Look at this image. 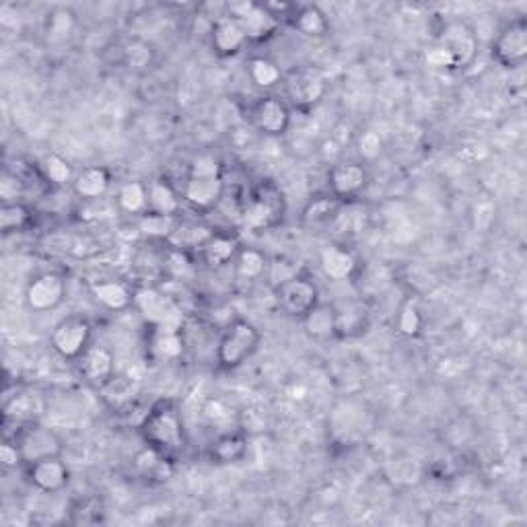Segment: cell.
Masks as SVG:
<instances>
[{"label":"cell","mask_w":527,"mask_h":527,"mask_svg":"<svg viewBox=\"0 0 527 527\" xmlns=\"http://www.w3.org/2000/svg\"><path fill=\"white\" fill-rule=\"evenodd\" d=\"M180 194L163 177L149 184V213L177 216L180 213Z\"/></svg>","instance_id":"obj_29"},{"label":"cell","mask_w":527,"mask_h":527,"mask_svg":"<svg viewBox=\"0 0 527 527\" xmlns=\"http://www.w3.org/2000/svg\"><path fill=\"white\" fill-rule=\"evenodd\" d=\"M225 194L221 163L213 155H198L192 161L184 184V200L196 210H213Z\"/></svg>","instance_id":"obj_2"},{"label":"cell","mask_w":527,"mask_h":527,"mask_svg":"<svg viewBox=\"0 0 527 527\" xmlns=\"http://www.w3.org/2000/svg\"><path fill=\"white\" fill-rule=\"evenodd\" d=\"M439 46L449 52L456 69L469 67L478 54L476 31L464 21H451L441 31Z\"/></svg>","instance_id":"obj_15"},{"label":"cell","mask_w":527,"mask_h":527,"mask_svg":"<svg viewBox=\"0 0 527 527\" xmlns=\"http://www.w3.org/2000/svg\"><path fill=\"white\" fill-rule=\"evenodd\" d=\"M31 218H34V213L27 205L23 202H3L0 205V229L3 233H17L27 229L31 225Z\"/></svg>","instance_id":"obj_36"},{"label":"cell","mask_w":527,"mask_h":527,"mask_svg":"<svg viewBox=\"0 0 527 527\" xmlns=\"http://www.w3.org/2000/svg\"><path fill=\"white\" fill-rule=\"evenodd\" d=\"M116 200L121 213L142 216L144 213H149V185L136 180L124 182L120 185Z\"/></svg>","instance_id":"obj_30"},{"label":"cell","mask_w":527,"mask_h":527,"mask_svg":"<svg viewBox=\"0 0 527 527\" xmlns=\"http://www.w3.org/2000/svg\"><path fill=\"white\" fill-rule=\"evenodd\" d=\"M141 392L139 381L124 373H113V375L100 385L101 398L110 404L111 408H124L132 402Z\"/></svg>","instance_id":"obj_24"},{"label":"cell","mask_w":527,"mask_h":527,"mask_svg":"<svg viewBox=\"0 0 527 527\" xmlns=\"http://www.w3.org/2000/svg\"><path fill=\"white\" fill-rule=\"evenodd\" d=\"M27 480L36 486L39 492L56 494L67 489L70 482V469L62 461V456L46 458L27 464Z\"/></svg>","instance_id":"obj_16"},{"label":"cell","mask_w":527,"mask_h":527,"mask_svg":"<svg viewBox=\"0 0 527 527\" xmlns=\"http://www.w3.org/2000/svg\"><path fill=\"white\" fill-rule=\"evenodd\" d=\"M248 42L249 39L246 31H243L241 23L231 17V15L218 19L213 26V31H210V46H213L215 54L221 56V58H233V56H237Z\"/></svg>","instance_id":"obj_17"},{"label":"cell","mask_w":527,"mask_h":527,"mask_svg":"<svg viewBox=\"0 0 527 527\" xmlns=\"http://www.w3.org/2000/svg\"><path fill=\"white\" fill-rule=\"evenodd\" d=\"M320 266L330 280H348L354 277L359 262H356L351 249L338 246V243H332V246L321 249Z\"/></svg>","instance_id":"obj_20"},{"label":"cell","mask_w":527,"mask_h":527,"mask_svg":"<svg viewBox=\"0 0 527 527\" xmlns=\"http://www.w3.org/2000/svg\"><path fill=\"white\" fill-rule=\"evenodd\" d=\"M42 412L39 395L29 392H15V395H5V418L15 420L17 425L34 423Z\"/></svg>","instance_id":"obj_26"},{"label":"cell","mask_w":527,"mask_h":527,"mask_svg":"<svg viewBox=\"0 0 527 527\" xmlns=\"http://www.w3.org/2000/svg\"><path fill=\"white\" fill-rule=\"evenodd\" d=\"M172 461H174L172 458L163 456V453H159L157 449H153L147 445V448H144L139 456H136L134 464H136V469H139V472L147 478V480L165 482L174 474Z\"/></svg>","instance_id":"obj_28"},{"label":"cell","mask_w":527,"mask_h":527,"mask_svg":"<svg viewBox=\"0 0 527 527\" xmlns=\"http://www.w3.org/2000/svg\"><path fill=\"white\" fill-rule=\"evenodd\" d=\"M340 206H343V202L332 196V194H328V196L313 198L303 210V216H301L303 225L310 227V229H320V227H326L328 223H332L338 216Z\"/></svg>","instance_id":"obj_33"},{"label":"cell","mask_w":527,"mask_h":527,"mask_svg":"<svg viewBox=\"0 0 527 527\" xmlns=\"http://www.w3.org/2000/svg\"><path fill=\"white\" fill-rule=\"evenodd\" d=\"M229 15L241 23L249 42H269L277 34L280 19L266 9L264 5L256 3H235L229 6Z\"/></svg>","instance_id":"obj_10"},{"label":"cell","mask_w":527,"mask_h":527,"mask_svg":"<svg viewBox=\"0 0 527 527\" xmlns=\"http://www.w3.org/2000/svg\"><path fill=\"white\" fill-rule=\"evenodd\" d=\"M369 185V172L356 161H340L328 174L330 194L340 202L353 200Z\"/></svg>","instance_id":"obj_14"},{"label":"cell","mask_w":527,"mask_h":527,"mask_svg":"<svg viewBox=\"0 0 527 527\" xmlns=\"http://www.w3.org/2000/svg\"><path fill=\"white\" fill-rule=\"evenodd\" d=\"M13 441L17 443L21 451L23 464H34V461L62 456V439L54 428L46 427L34 420V423L17 425V433H15Z\"/></svg>","instance_id":"obj_5"},{"label":"cell","mask_w":527,"mask_h":527,"mask_svg":"<svg viewBox=\"0 0 527 527\" xmlns=\"http://www.w3.org/2000/svg\"><path fill=\"white\" fill-rule=\"evenodd\" d=\"M277 293L282 310L299 320H303L305 315L320 303L318 285H315L311 279L299 277V274L279 285Z\"/></svg>","instance_id":"obj_12"},{"label":"cell","mask_w":527,"mask_h":527,"mask_svg":"<svg viewBox=\"0 0 527 527\" xmlns=\"http://www.w3.org/2000/svg\"><path fill=\"white\" fill-rule=\"evenodd\" d=\"M326 79L321 72L313 67H301L290 70L285 79V91L289 101L295 105L297 110L310 111L318 105L323 95H326Z\"/></svg>","instance_id":"obj_7"},{"label":"cell","mask_w":527,"mask_h":527,"mask_svg":"<svg viewBox=\"0 0 527 527\" xmlns=\"http://www.w3.org/2000/svg\"><path fill=\"white\" fill-rule=\"evenodd\" d=\"M42 167L46 180L52 182L54 185H67L75 182V169H72L69 161L60 155H47Z\"/></svg>","instance_id":"obj_40"},{"label":"cell","mask_w":527,"mask_h":527,"mask_svg":"<svg viewBox=\"0 0 527 527\" xmlns=\"http://www.w3.org/2000/svg\"><path fill=\"white\" fill-rule=\"evenodd\" d=\"M249 120L262 134L282 136L290 128V110L287 101H282L280 97L264 95L251 105Z\"/></svg>","instance_id":"obj_11"},{"label":"cell","mask_w":527,"mask_h":527,"mask_svg":"<svg viewBox=\"0 0 527 527\" xmlns=\"http://www.w3.org/2000/svg\"><path fill=\"white\" fill-rule=\"evenodd\" d=\"M423 313H420L416 301H406L398 313V332L406 338H416L423 332Z\"/></svg>","instance_id":"obj_41"},{"label":"cell","mask_w":527,"mask_h":527,"mask_svg":"<svg viewBox=\"0 0 527 527\" xmlns=\"http://www.w3.org/2000/svg\"><path fill=\"white\" fill-rule=\"evenodd\" d=\"M77 26V15L72 13L67 6H58V9L50 11L46 21V34L54 42H60V39H67L72 29Z\"/></svg>","instance_id":"obj_39"},{"label":"cell","mask_w":527,"mask_h":527,"mask_svg":"<svg viewBox=\"0 0 527 527\" xmlns=\"http://www.w3.org/2000/svg\"><path fill=\"white\" fill-rule=\"evenodd\" d=\"M93 328L83 315H67L56 323L50 334L54 353L67 361H79L93 343Z\"/></svg>","instance_id":"obj_6"},{"label":"cell","mask_w":527,"mask_h":527,"mask_svg":"<svg viewBox=\"0 0 527 527\" xmlns=\"http://www.w3.org/2000/svg\"><path fill=\"white\" fill-rule=\"evenodd\" d=\"M77 364L83 379H87L89 384H95L97 387L116 373V359H113V353L108 346L101 344L89 346L83 356L77 361Z\"/></svg>","instance_id":"obj_18"},{"label":"cell","mask_w":527,"mask_h":527,"mask_svg":"<svg viewBox=\"0 0 527 527\" xmlns=\"http://www.w3.org/2000/svg\"><path fill=\"white\" fill-rule=\"evenodd\" d=\"M371 323V310L364 301H348L336 307V334L340 340H353L367 334Z\"/></svg>","instance_id":"obj_19"},{"label":"cell","mask_w":527,"mask_h":527,"mask_svg":"<svg viewBox=\"0 0 527 527\" xmlns=\"http://www.w3.org/2000/svg\"><path fill=\"white\" fill-rule=\"evenodd\" d=\"M142 441L149 448L157 449L167 458H175L184 453L188 439H185V428L180 406L174 400H159L153 404L147 415L141 420Z\"/></svg>","instance_id":"obj_1"},{"label":"cell","mask_w":527,"mask_h":527,"mask_svg":"<svg viewBox=\"0 0 527 527\" xmlns=\"http://www.w3.org/2000/svg\"><path fill=\"white\" fill-rule=\"evenodd\" d=\"M134 307L141 311L151 328H177L182 330V311L167 295L155 287H142L134 290Z\"/></svg>","instance_id":"obj_8"},{"label":"cell","mask_w":527,"mask_h":527,"mask_svg":"<svg viewBox=\"0 0 527 527\" xmlns=\"http://www.w3.org/2000/svg\"><path fill=\"white\" fill-rule=\"evenodd\" d=\"M492 58L502 69H519L527 58V19L517 17L499 31L492 42Z\"/></svg>","instance_id":"obj_9"},{"label":"cell","mask_w":527,"mask_h":527,"mask_svg":"<svg viewBox=\"0 0 527 527\" xmlns=\"http://www.w3.org/2000/svg\"><path fill=\"white\" fill-rule=\"evenodd\" d=\"M91 295L97 303L110 311H126L134 305L132 289L121 280H95L91 285Z\"/></svg>","instance_id":"obj_21"},{"label":"cell","mask_w":527,"mask_h":527,"mask_svg":"<svg viewBox=\"0 0 527 527\" xmlns=\"http://www.w3.org/2000/svg\"><path fill=\"white\" fill-rule=\"evenodd\" d=\"M285 198L272 182H262L249 194L243 206V221L251 229H272L285 216Z\"/></svg>","instance_id":"obj_4"},{"label":"cell","mask_w":527,"mask_h":527,"mask_svg":"<svg viewBox=\"0 0 527 527\" xmlns=\"http://www.w3.org/2000/svg\"><path fill=\"white\" fill-rule=\"evenodd\" d=\"M208 453L210 459L221 466L239 464V461H243V458L248 456V435L241 431L218 435L213 445H210Z\"/></svg>","instance_id":"obj_23"},{"label":"cell","mask_w":527,"mask_h":527,"mask_svg":"<svg viewBox=\"0 0 527 527\" xmlns=\"http://www.w3.org/2000/svg\"><path fill=\"white\" fill-rule=\"evenodd\" d=\"M307 336L315 340H328L336 334V307L328 303H318L301 320Z\"/></svg>","instance_id":"obj_27"},{"label":"cell","mask_w":527,"mask_h":527,"mask_svg":"<svg viewBox=\"0 0 527 527\" xmlns=\"http://www.w3.org/2000/svg\"><path fill=\"white\" fill-rule=\"evenodd\" d=\"M239 254V241L229 235L213 233L210 239L202 246V258L208 266H225Z\"/></svg>","instance_id":"obj_32"},{"label":"cell","mask_w":527,"mask_h":527,"mask_svg":"<svg viewBox=\"0 0 527 527\" xmlns=\"http://www.w3.org/2000/svg\"><path fill=\"white\" fill-rule=\"evenodd\" d=\"M121 60L134 72L147 70L155 62V46L142 37L128 39L126 46L121 47Z\"/></svg>","instance_id":"obj_35"},{"label":"cell","mask_w":527,"mask_h":527,"mask_svg":"<svg viewBox=\"0 0 527 527\" xmlns=\"http://www.w3.org/2000/svg\"><path fill=\"white\" fill-rule=\"evenodd\" d=\"M235 266H237V274L243 280H258L269 270V259L262 251L243 248L235 258Z\"/></svg>","instance_id":"obj_38"},{"label":"cell","mask_w":527,"mask_h":527,"mask_svg":"<svg viewBox=\"0 0 527 527\" xmlns=\"http://www.w3.org/2000/svg\"><path fill=\"white\" fill-rule=\"evenodd\" d=\"M21 194H23V182L17 175L5 172L3 180H0V196H3V202H19Z\"/></svg>","instance_id":"obj_43"},{"label":"cell","mask_w":527,"mask_h":527,"mask_svg":"<svg viewBox=\"0 0 527 527\" xmlns=\"http://www.w3.org/2000/svg\"><path fill=\"white\" fill-rule=\"evenodd\" d=\"M248 75L251 83L258 89H262V91H270V89L282 83V72L279 69V64L266 58V56H254V58H249Z\"/></svg>","instance_id":"obj_34"},{"label":"cell","mask_w":527,"mask_h":527,"mask_svg":"<svg viewBox=\"0 0 527 527\" xmlns=\"http://www.w3.org/2000/svg\"><path fill=\"white\" fill-rule=\"evenodd\" d=\"M259 346V332L248 320H235L223 332L216 346V363L223 371L241 367Z\"/></svg>","instance_id":"obj_3"},{"label":"cell","mask_w":527,"mask_h":527,"mask_svg":"<svg viewBox=\"0 0 527 527\" xmlns=\"http://www.w3.org/2000/svg\"><path fill=\"white\" fill-rule=\"evenodd\" d=\"M0 461H3L5 468H17L19 464H23L17 443L6 439L3 445H0Z\"/></svg>","instance_id":"obj_45"},{"label":"cell","mask_w":527,"mask_h":527,"mask_svg":"<svg viewBox=\"0 0 527 527\" xmlns=\"http://www.w3.org/2000/svg\"><path fill=\"white\" fill-rule=\"evenodd\" d=\"M427 62H428V67H433V69H456L453 58L443 46L431 47V50L427 52Z\"/></svg>","instance_id":"obj_44"},{"label":"cell","mask_w":527,"mask_h":527,"mask_svg":"<svg viewBox=\"0 0 527 527\" xmlns=\"http://www.w3.org/2000/svg\"><path fill=\"white\" fill-rule=\"evenodd\" d=\"M359 155L367 161L377 159L381 155V149H384V142H381V136L375 132V130H367L359 136Z\"/></svg>","instance_id":"obj_42"},{"label":"cell","mask_w":527,"mask_h":527,"mask_svg":"<svg viewBox=\"0 0 527 527\" xmlns=\"http://www.w3.org/2000/svg\"><path fill=\"white\" fill-rule=\"evenodd\" d=\"M290 23L299 34L311 39H320L330 31V21L320 6L299 5L290 13Z\"/></svg>","instance_id":"obj_25"},{"label":"cell","mask_w":527,"mask_h":527,"mask_svg":"<svg viewBox=\"0 0 527 527\" xmlns=\"http://www.w3.org/2000/svg\"><path fill=\"white\" fill-rule=\"evenodd\" d=\"M67 297V280L58 272H42L27 282L26 301L37 313L52 311Z\"/></svg>","instance_id":"obj_13"},{"label":"cell","mask_w":527,"mask_h":527,"mask_svg":"<svg viewBox=\"0 0 527 527\" xmlns=\"http://www.w3.org/2000/svg\"><path fill=\"white\" fill-rule=\"evenodd\" d=\"M111 185V175L105 167L101 165H91L80 169L75 175V182H72V190L79 198L83 200H100L108 194Z\"/></svg>","instance_id":"obj_22"},{"label":"cell","mask_w":527,"mask_h":527,"mask_svg":"<svg viewBox=\"0 0 527 527\" xmlns=\"http://www.w3.org/2000/svg\"><path fill=\"white\" fill-rule=\"evenodd\" d=\"M151 351L161 361H177L184 354L182 330L177 328H153Z\"/></svg>","instance_id":"obj_31"},{"label":"cell","mask_w":527,"mask_h":527,"mask_svg":"<svg viewBox=\"0 0 527 527\" xmlns=\"http://www.w3.org/2000/svg\"><path fill=\"white\" fill-rule=\"evenodd\" d=\"M177 229H180L177 216L155 213H144L139 216V231L151 239H172Z\"/></svg>","instance_id":"obj_37"}]
</instances>
